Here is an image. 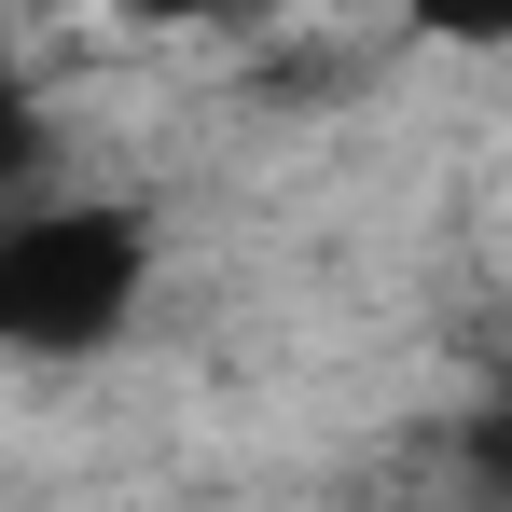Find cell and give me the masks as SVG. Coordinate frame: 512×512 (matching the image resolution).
<instances>
[{
    "label": "cell",
    "instance_id": "obj_3",
    "mask_svg": "<svg viewBox=\"0 0 512 512\" xmlns=\"http://www.w3.org/2000/svg\"><path fill=\"white\" fill-rule=\"evenodd\" d=\"M443 457H457V485H485V499H512V402H471Z\"/></svg>",
    "mask_w": 512,
    "mask_h": 512
},
{
    "label": "cell",
    "instance_id": "obj_1",
    "mask_svg": "<svg viewBox=\"0 0 512 512\" xmlns=\"http://www.w3.org/2000/svg\"><path fill=\"white\" fill-rule=\"evenodd\" d=\"M139 305H153V208L139 194H70V180L14 194V222H0V346L28 374L97 360Z\"/></svg>",
    "mask_w": 512,
    "mask_h": 512
},
{
    "label": "cell",
    "instance_id": "obj_2",
    "mask_svg": "<svg viewBox=\"0 0 512 512\" xmlns=\"http://www.w3.org/2000/svg\"><path fill=\"white\" fill-rule=\"evenodd\" d=\"M416 42H457V56H512V0H402Z\"/></svg>",
    "mask_w": 512,
    "mask_h": 512
},
{
    "label": "cell",
    "instance_id": "obj_4",
    "mask_svg": "<svg viewBox=\"0 0 512 512\" xmlns=\"http://www.w3.org/2000/svg\"><path fill=\"white\" fill-rule=\"evenodd\" d=\"M111 14H125V28H236L250 0H111Z\"/></svg>",
    "mask_w": 512,
    "mask_h": 512
}]
</instances>
